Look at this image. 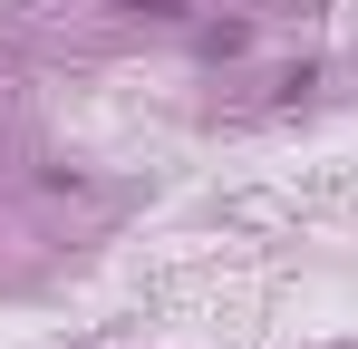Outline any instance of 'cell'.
Segmentation results:
<instances>
[{
    "instance_id": "6da1fadb",
    "label": "cell",
    "mask_w": 358,
    "mask_h": 349,
    "mask_svg": "<svg viewBox=\"0 0 358 349\" xmlns=\"http://www.w3.org/2000/svg\"><path fill=\"white\" fill-rule=\"evenodd\" d=\"M117 10H136V20H184V0H117Z\"/></svg>"
}]
</instances>
